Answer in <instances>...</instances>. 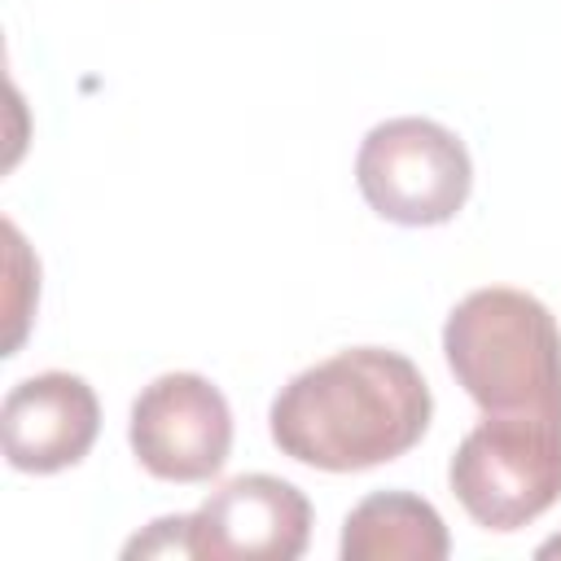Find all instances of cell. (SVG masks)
<instances>
[{
    "mask_svg": "<svg viewBox=\"0 0 561 561\" xmlns=\"http://www.w3.org/2000/svg\"><path fill=\"white\" fill-rule=\"evenodd\" d=\"M430 416L434 394L408 355L351 346L294 373L267 408V430L280 456L307 469L359 473L408 456Z\"/></svg>",
    "mask_w": 561,
    "mask_h": 561,
    "instance_id": "cell-1",
    "label": "cell"
},
{
    "mask_svg": "<svg viewBox=\"0 0 561 561\" xmlns=\"http://www.w3.org/2000/svg\"><path fill=\"white\" fill-rule=\"evenodd\" d=\"M443 355L482 412L561 416V329L535 294L508 285L465 294L443 324Z\"/></svg>",
    "mask_w": 561,
    "mask_h": 561,
    "instance_id": "cell-2",
    "label": "cell"
},
{
    "mask_svg": "<svg viewBox=\"0 0 561 561\" xmlns=\"http://www.w3.org/2000/svg\"><path fill=\"white\" fill-rule=\"evenodd\" d=\"M460 508L495 535H513L561 500V416L482 412L447 465Z\"/></svg>",
    "mask_w": 561,
    "mask_h": 561,
    "instance_id": "cell-3",
    "label": "cell"
},
{
    "mask_svg": "<svg viewBox=\"0 0 561 561\" xmlns=\"http://www.w3.org/2000/svg\"><path fill=\"white\" fill-rule=\"evenodd\" d=\"M355 184L373 215L403 228H438L456 219L473 188L465 140L434 118H386L355 153Z\"/></svg>",
    "mask_w": 561,
    "mask_h": 561,
    "instance_id": "cell-4",
    "label": "cell"
},
{
    "mask_svg": "<svg viewBox=\"0 0 561 561\" xmlns=\"http://www.w3.org/2000/svg\"><path fill=\"white\" fill-rule=\"evenodd\" d=\"M127 443L162 482H210L232 451V408L202 373H162L131 399Z\"/></svg>",
    "mask_w": 561,
    "mask_h": 561,
    "instance_id": "cell-5",
    "label": "cell"
},
{
    "mask_svg": "<svg viewBox=\"0 0 561 561\" xmlns=\"http://www.w3.org/2000/svg\"><path fill=\"white\" fill-rule=\"evenodd\" d=\"M311 539L307 495L276 473H241L188 513V548L206 561H294Z\"/></svg>",
    "mask_w": 561,
    "mask_h": 561,
    "instance_id": "cell-6",
    "label": "cell"
},
{
    "mask_svg": "<svg viewBox=\"0 0 561 561\" xmlns=\"http://www.w3.org/2000/svg\"><path fill=\"white\" fill-rule=\"evenodd\" d=\"M101 430L96 390L79 373H35L4 394L0 443L18 473H61L79 465Z\"/></svg>",
    "mask_w": 561,
    "mask_h": 561,
    "instance_id": "cell-7",
    "label": "cell"
},
{
    "mask_svg": "<svg viewBox=\"0 0 561 561\" xmlns=\"http://www.w3.org/2000/svg\"><path fill=\"white\" fill-rule=\"evenodd\" d=\"M342 561H443L451 552L438 508L412 491H373L342 522Z\"/></svg>",
    "mask_w": 561,
    "mask_h": 561,
    "instance_id": "cell-8",
    "label": "cell"
},
{
    "mask_svg": "<svg viewBox=\"0 0 561 561\" xmlns=\"http://www.w3.org/2000/svg\"><path fill=\"white\" fill-rule=\"evenodd\" d=\"M123 557H193V548H188V513L149 522V530L136 535L123 548Z\"/></svg>",
    "mask_w": 561,
    "mask_h": 561,
    "instance_id": "cell-9",
    "label": "cell"
},
{
    "mask_svg": "<svg viewBox=\"0 0 561 561\" xmlns=\"http://www.w3.org/2000/svg\"><path fill=\"white\" fill-rule=\"evenodd\" d=\"M539 557H561V535L543 539V543H539Z\"/></svg>",
    "mask_w": 561,
    "mask_h": 561,
    "instance_id": "cell-10",
    "label": "cell"
}]
</instances>
